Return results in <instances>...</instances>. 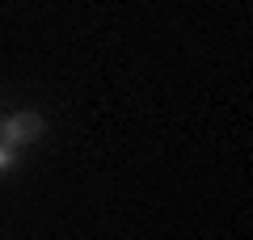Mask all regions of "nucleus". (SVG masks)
<instances>
[{
    "mask_svg": "<svg viewBox=\"0 0 253 240\" xmlns=\"http://www.w3.org/2000/svg\"><path fill=\"white\" fill-rule=\"evenodd\" d=\"M13 164H17V148L0 143V173H4V169H13Z\"/></svg>",
    "mask_w": 253,
    "mask_h": 240,
    "instance_id": "2",
    "label": "nucleus"
},
{
    "mask_svg": "<svg viewBox=\"0 0 253 240\" xmlns=\"http://www.w3.org/2000/svg\"><path fill=\"white\" fill-rule=\"evenodd\" d=\"M42 114H34V110H17V114H9L4 122H0V143H9V148H26V143H34L38 135H42Z\"/></svg>",
    "mask_w": 253,
    "mask_h": 240,
    "instance_id": "1",
    "label": "nucleus"
}]
</instances>
